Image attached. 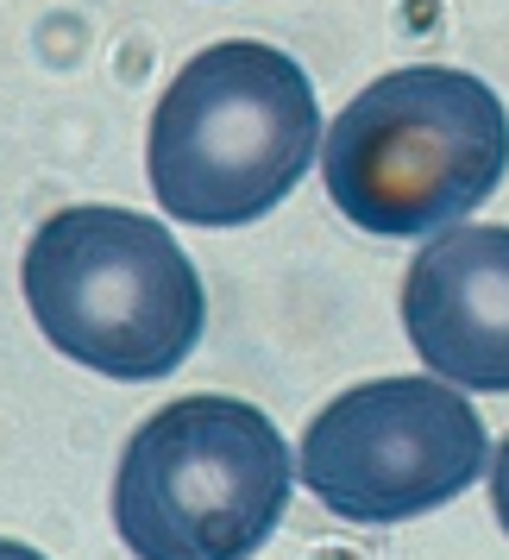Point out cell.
<instances>
[{
    "label": "cell",
    "mask_w": 509,
    "mask_h": 560,
    "mask_svg": "<svg viewBox=\"0 0 509 560\" xmlns=\"http://www.w3.org/2000/svg\"><path fill=\"white\" fill-rule=\"evenodd\" d=\"M289 485V447L258 404L177 397L132 429L114 529L145 560H239L271 541Z\"/></svg>",
    "instance_id": "cell-4"
},
{
    "label": "cell",
    "mask_w": 509,
    "mask_h": 560,
    "mask_svg": "<svg viewBox=\"0 0 509 560\" xmlns=\"http://www.w3.org/2000/svg\"><path fill=\"white\" fill-rule=\"evenodd\" d=\"M509 171V114L465 70L409 63L340 107L321 183L353 228L378 240L459 228Z\"/></svg>",
    "instance_id": "cell-2"
},
{
    "label": "cell",
    "mask_w": 509,
    "mask_h": 560,
    "mask_svg": "<svg viewBox=\"0 0 509 560\" xmlns=\"http://www.w3.org/2000/svg\"><path fill=\"white\" fill-rule=\"evenodd\" d=\"M490 504H497V523L509 529V434L497 447V466H490Z\"/></svg>",
    "instance_id": "cell-7"
},
{
    "label": "cell",
    "mask_w": 509,
    "mask_h": 560,
    "mask_svg": "<svg viewBox=\"0 0 509 560\" xmlns=\"http://www.w3.org/2000/svg\"><path fill=\"white\" fill-rule=\"evenodd\" d=\"M403 328L459 390H509V228H447L403 278Z\"/></svg>",
    "instance_id": "cell-6"
},
{
    "label": "cell",
    "mask_w": 509,
    "mask_h": 560,
    "mask_svg": "<svg viewBox=\"0 0 509 560\" xmlns=\"http://www.w3.org/2000/svg\"><path fill=\"white\" fill-rule=\"evenodd\" d=\"M484 472V422L453 378H371L303 434V485L340 523L390 529L453 504Z\"/></svg>",
    "instance_id": "cell-5"
},
{
    "label": "cell",
    "mask_w": 509,
    "mask_h": 560,
    "mask_svg": "<svg viewBox=\"0 0 509 560\" xmlns=\"http://www.w3.org/2000/svg\"><path fill=\"white\" fill-rule=\"evenodd\" d=\"M32 322L102 378H170L208 328V290L177 233L107 202L57 208L20 258Z\"/></svg>",
    "instance_id": "cell-3"
},
{
    "label": "cell",
    "mask_w": 509,
    "mask_h": 560,
    "mask_svg": "<svg viewBox=\"0 0 509 560\" xmlns=\"http://www.w3.org/2000/svg\"><path fill=\"white\" fill-rule=\"evenodd\" d=\"M321 107L277 45L221 38L182 63L145 132V183L182 228H246L308 177Z\"/></svg>",
    "instance_id": "cell-1"
}]
</instances>
